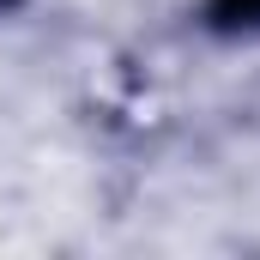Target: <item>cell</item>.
I'll list each match as a JSON object with an SVG mask.
<instances>
[{"instance_id": "1", "label": "cell", "mask_w": 260, "mask_h": 260, "mask_svg": "<svg viewBox=\"0 0 260 260\" xmlns=\"http://www.w3.org/2000/svg\"><path fill=\"white\" fill-rule=\"evenodd\" d=\"M212 18L230 30H254L260 24V0H212Z\"/></svg>"}]
</instances>
